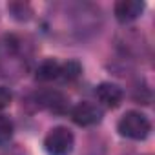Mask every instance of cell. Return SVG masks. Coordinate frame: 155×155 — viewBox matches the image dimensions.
<instances>
[{
    "label": "cell",
    "instance_id": "cell-1",
    "mask_svg": "<svg viewBox=\"0 0 155 155\" xmlns=\"http://www.w3.org/2000/svg\"><path fill=\"white\" fill-rule=\"evenodd\" d=\"M117 130L122 137L126 139H131V140H144L150 131H151V122L150 119L140 113V111H126L119 124H117Z\"/></svg>",
    "mask_w": 155,
    "mask_h": 155
},
{
    "label": "cell",
    "instance_id": "cell-2",
    "mask_svg": "<svg viewBox=\"0 0 155 155\" xmlns=\"http://www.w3.org/2000/svg\"><path fill=\"white\" fill-rule=\"evenodd\" d=\"M73 146H75V137L64 126L49 130V133L44 139V150L48 155H71Z\"/></svg>",
    "mask_w": 155,
    "mask_h": 155
},
{
    "label": "cell",
    "instance_id": "cell-3",
    "mask_svg": "<svg viewBox=\"0 0 155 155\" xmlns=\"http://www.w3.org/2000/svg\"><path fill=\"white\" fill-rule=\"evenodd\" d=\"M71 120L77 126H95L102 120V108L93 104V102H79L77 106H73V110L69 111Z\"/></svg>",
    "mask_w": 155,
    "mask_h": 155
},
{
    "label": "cell",
    "instance_id": "cell-4",
    "mask_svg": "<svg viewBox=\"0 0 155 155\" xmlns=\"http://www.w3.org/2000/svg\"><path fill=\"white\" fill-rule=\"evenodd\" d=\"M95 95L97 99L101 101L102 106L106 108H119L122 99H124V91L120 90V86L113 84V82H101L95 90Z\"/></svg>",
    "mask_w": 155,
    "mask_h": 155
},
{
    "label": "cell",
    "instance_id": "cell-5",
    "mask_svg": "<svg viewBox=\"0 0 155 155\" xmlns=\"http://www.w3.org/2000/svg\"><path fill=\"white\" fill-rule=\"evenodd\" d=\"M142 11H144L142 0H120V2L115 4V17L122 24L139 18Z\"/></svg>",
    "mask_w": 155,
    "mask_h": 155
},
{
    "label": "cell",
    "instance_id": "cell-6",
    "mask_svg": "<svg viewBox=\"0 0 155 155\" xmlns=\"http://www.w3.org/2000/svg\"><path fill=\"white\" fill-rule=\"evenodd\" d=\"M38 102L48 108L49 111L55 113H64L68 108V99L60 93V91H53V90H46L38 93Z\"/></svg>",
    "mask_w": 155,
    "mask_h": 155
},
{
    "label": "cell",
    "instance_id": "cell-7",
    "mask_svg": "<svg viewBox=\"0 0 155 155\" xmlns=\"http://www.w3.org/2000/svg\"><path fill=\"white\" fill-rule=\"evenodd\" d=\"M58 75H60V64L55 58H46L37 68V75L35 77H37L38 81H42V82H48V81L58 79Z\"/></svg>",
    "mask_w": 155,
    "mask_h": 155
},
{
    "label": "cell",
    "instance_id": "cell-8",
    "mask_svg": "<svg viewBox=\"0 0 155 155\" xmlns=\"http://www.w3.org/2000/svg\"><path fill=\"white\" fill-rule=\"evenodd\" d=\"M81 73H82V66L79 60H68V62L60 64V75L58 77L66 82H73L81 77Z\"/></svg>",
    "mask_w": 155,
    "mask_h": 155
},
{
    "label": "cell",
    "instance_id": "cell-9",
    "mask_svg": "<svg viewBox=\"0 0 155 155\" xmlns=\"http://www.w3.org/2000/svg\"><path fill=\"white\" fill-rule=\"evenodd\" d=\"M11 137H13V122L6 115H0V146L8 144Z\"/></svg>",
    "mask_w": 155,
    "mask_h": 155
},
{
    "label": "cell",
    "instance_id": "cell-10",
    "mask_svg": "<svg viewBox=\"0 0 155 155\" xmlns=\"http://www.w3.org/2000/svg\"><path fill=\"white\" fill-rule=\"evenodd\" d=\"M8 9H9L11 15H13L15 18H18V20H28L29 15H31V8H29L28 4H24V2H13V4L8 6Z\"/></svg>",
    "mask_w": 155,
    "mask_h": 155
},
{
    "label": "cell",
    "instance_id": "cell-11",
    "mask_svg": "<svg viewBox=\"0 0 155 155\" xmlns=\"http://www.w3.org/2000/svg\"><path fill=\"white\" fill-rule=\"evenodd\" d=\"M13 101V93L6 88V86H0V110H4L11 104Z\"/></svg>",
    "mask_w": 155,
    "mask_h": 155
}]
</instances>
